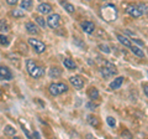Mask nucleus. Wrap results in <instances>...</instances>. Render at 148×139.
<instances>
[{
    "label": "nucleus",
    "instance_id": "nucleus-1",
    "mask_svg": "<svg viewBox=\"0 0 148 139\" xmlns=\"http://www.w3.org/2000/svg\"><path fill=\"white\" fill-rule=\"evenodd\" d=\"M26 70L29 72V75L32 77V78H40L45 76V70L43 67H41L38 63L35 62L34 60H26Z\"/></svg>",
    "mask_w": 148,
    "mask_h": 139
},
{
    "label": "nucleus",
    "instance_id": "nucleus-2",
    "mask_svg": "<svg viewBox=\"0 0 148 139\" xmlns=\"http://www.w3.org/2000/svg\"><path fill=\"white\" fill-rule=\"evenodd\" d=\"M48 91L52 96H59V95L66 93L68 91V86L63 82H54V83H51L49 85Z\"/></svg>",
    "mask_w": 148,
    "mask_h": 139
},
{
    "label": "nucleus",
    "instance_id": "nucleus-3",
    "mask_svg": "<svg viewBox=\"0 0 148 139\" xmlns=\"http://www.w3.org/2000/svg\"><path fill=\"white\" fill-rule=\"evenodd\" d=\"M100 73L104 78H109V77H112L115 75H117V68L115 67V65H112L111 62L105 61L104 66L100 68Z\"/></svg>",
    "mask_w": 148,
    "mask_h": 139
},
{
    "label": "nucleus",
    "instance_id": "nucleus-4",
    "mask_svg": "<svg viewBox=\"0 0 148 139\" xmlns=\"http://www.w3.org/2000/svg\"><path fill=\"white\" fill-rule=\"evenodd\" d=\"M29 44L31 45V47L35 50L36 54H43L46 51V45L38 39L31 38V39H29Z\"/></svg>",
    "mask_w": 148,
    "mask_h": 139
},
{
    "label": "nucleus",
    "instance_id": "nucleus-5",
    "mask_svg": "<svg viewBox=\"0 0 148 139\" xmlns=\"http://www.w3.org/2000/svg\"><path fill=\"white\" fill-rule=\"evenodd\" d=\"M46 20H47V26L51 27V29H53V30L58 29L59 25H61V16H59L58 14H56V13L54 14H49L48 17Z\"/></svg>",
    "mask_w": 148,
    "mask_h": 139
},
{
    "label": "nucleus",
    "instance_id": "nucleus-6",
    "mask_svg": "<svg viewBox=\"0 0 148 139\" xmlns=\"http://www.w3.org/2000/svg\"><path fill=\"white\" fill-rule=\"evenodd\" d=\"M126 13L128 14L130 16L135 17V19L143 16V13H142V10L140 9V6H138L137 4H133V5H128L127 9H126Z\"/></svg>",
    "mask_w": 148,
    "mask_h": 139
},
{
    "label": "nucleus",
    "instance_id": "nucleus-7",
    "mask_svg": "<svg viewBox=\"0 0 148 139\" xmlns=\"http://www.w3.org/2000/svg\"><path fill=\"white\" fill-rule=\"evenodd\" d=\"M69 83L74 87L75 90H82L84 87V80L80 76H71L69 77Z\"/></svg>",
    "mask_w": 148,
    "mask_h": 139
},
{
    "label": "nucleus",
    "instance_id": "nucleus-8",
    "mask_svg": "<svg viewBox=\"0 0 148 139\" xmlns=\"http://www.w3.org/2000/svg\"><path fill=\"white\" fill-rule=\"evenodd\" d=\"M14 78L12 72L10 71V68H8L5 66H0V81H11Z\"/></svg>",
    "mask_w": 148,
    "mask_h": 139
},
{
    "label": "nucleus",
    "instance_id": "nucleus-9",
    "mask_svg": "<svg viewBox=\"0 0 148 139\" xmlns=\"http://www.w3.org/2000/svg\"><path fill=\"white\" fill-rule=\"evenodd\" d=\"M52 5L48 3H41L38 6H37V11L40 14H42V15H49V14H52Z\"/></svg>",
    "mask_w": 148,
    "mask_h": 139
},
{
    "label": "nucleus",
    "instance_id": "nucleus-10",
    "mask_svg": "<svg viewBox=\"0 0 148 139\" xmlns=\"http://www.w3.org/2000/svg\"><path fill=\"white\" fill-rule=\"evenodd\" d=\"M80 26H82V29H83V31L85 32V34H92V32L95 31V24L92 21H83L82 24H80Z\"/></svg>",
    "mask_w": 148,
    "mask_h": 139
},
{
    "label": "nucleus",
    "instance_id": "nucleus-11",
    "mask_svg": "<svg viewBox=\"0 0 148 139\" xmlns=\"http://www.w3.org/2000/svg\"><path fill=\"white\" fill-rule=\"evenodd\" d=\"M25 29L31 35H38L40 34L38 27H37V25L35 24V22H32V21H27L26 22V24H25Z\"/></svg>",
    "mask_w": 148,
    "mask_h": 139
},
{
    "label": "nucleus",
    "instance_id": "nucleus-12",
    "mask_svg": "<svg viewBox=\"0 0 148 139\" xmlns=\"http://www.w3.org/2000/svg\"><path fill=\"white\" fill-rule=\"evenodd\" d=\"M48 76L51 78H59L62 76V70L59 67H57V66H52L48 71Z\"/></svg>",
    "mask_w": 148,
    "mask_h": 139
},
{
    "label": "nucleus",
    "instance_id": "nucleus-13",
    "mask_svg": "<svg viewBox=\"0 0 148 139\" xmlns=\"http://www.w3.org/2000/svg\"><path fill=\"white\" fill-rule=\"evenodd\" d=\"M116 39L119 40V42H120V44L125 46V47H128V49H130V47L132 46L131 40L127 39L126 36H123V35H121V34H116Z\"/></svg>",
    "mask_w": 148,
    "mask_h": 139
},
{
    "label": "nucleus",
    "instance_id": "nucleus-14",
    "mask_svg": "<svg viewBox=\"0 0 148 139\" xmlns=\"http://www.w3.org/2000/svg\"><path fill=\"white\" fill-rule=\"evenodd\" d=\"M122 83H123V77L122 76H119L116 78H114V81L110 83V88L111 90H119L120 87L122 86Z\"/></svg>",
    "mask_w": 148,
    "mask_h": 139
},
{
    "label": "nucleus",
    "instance_id": "nucleus-15",
    "mask_svg": "<svg viewBox=\"0 0 148 139\" xmlns=\"http://www.w3.org/2000/svg\"><path fill=\"white\" fill-rule=\"evenodd\" d=\"M86 120H88V123H89L91 127H94V128H99L100 127V120L94 114H89V115H88Z\"/></svg>",
    "mask_w": 148,
    "mask_h": 139
},
{
    "label": "nucleus",
    "instance_id": "nucleus-16",
    "mask_svg": "<svg viewBox=\"0 0 148 139\" xmlns=\"http://www.w3.org/2000/svg\"><path fill=\"white\" fill-rule=\"evenodd\" d=\"M63 66L66 67L67 70H69V71H73V70H75V68H77L75 62H74L72 58H69V57L63 58Z\"/></svg>",
    "mask_w": 148,
    "mask_h": 139
},
{
    "label": "nucleus",
    "instance_id": "nucleus-17",
    "mask_svg": "<svg viewBox=\"0 0 148 139\" xmlns=\"http://www.w3.org/2000/svg\"><path fill=\"white\" fill-rule=\"evenodd\" d=\"M130 50H131V52L133 54V55H136L137 57H145L146 56V54H145V51H143L142 49H140L138 46H135V45H132L131 47H130Z\"/></svg>",
    "mask_w": 148,
    "mask_h": 139
},
{
    "label": "nucleus",
    "instance_id": "nucleus-18",
    "mask_svg": "<svg viewBox=\"0 0 148 139\" xmlns=\"http://www.w3.org/2000/svg\"><path fill=\"white\" fill-rule=\"evenodd\" d=\"M88 97H89V98H90L91 101H94V99H98L99 97H100L98 88H95V87H90L89 92H88Z\"/></svg>",
    "mask_w": 148,
    "mask_h": 139
},
{
    "label": "nucleus",
    "instance_id": "nucleus-19",
    "mask_svg": "<svg viewBox=\"0 0 148 139\" xmlns=\"http://www.w3.org/2000/svg\"><path fill=\"white\" fill-rule=\"evenodd\" d=\"M4 134H5L6 137H15L16 129L12 126H10V124H8V126H5V128H4Z\"/></svg>",
    "mask_w": 148,
    "mask_h": 139
},
{
    "label": "nucleus",
    "instance_id": "nucleus-20",
    "mask_svg": "<svg viewBox=\"0 0 148 139\" xmlns=\"http://www.w3.org/2000/svg\"><path fill=\"white\" fill-rule=\"evenodd\" d=\"M10 15L14 16L15 19H21V17L25 16V11L24 9H14V10H11Z\"/></svg>",
    "mask_w": 148,
    "mask_h": 139
},
{
    "label": "nucleus",
    "instance_id": "nucleus-21",
    "mask_svg": "<svg viewBox=\"0 0 148 139\" xmlns=\"http://www.w3.org/2000/svg\"><path fill=\"white\" fill-rule=\"evenodd\" d=\"M61 5L66 9V11L69 13V14H74V11H75V6H74L73 4L68 3V1H61Z\"/></svg>",
    "mask_w": 148,
    "mask_h": 139
},
{
    "label": "nucleus",
    "instance_id": "nucleus-22",
    "mask_svg": "<svg viewBox=\"0 0 148 139\" xmlns=\"http://www.w3.org/2000/svg\"><path fill=\"white\" fill-rule=\"evenodd\" d=\"M32 5H34V0H21L20 1V8L25 10H31Z\"/></svg>",
    "mask_w": 148,
    "mask_h": 139
},
{
    "label": "nucleus",
    "instance_id": "nucleus-23",
    "mask_svg": "<svg viewBox=\"0 0 148 139\" xmlns=\"http://www.w3.org/2000/svg\"><path fill=\"white\" fill-rule=\"evenodd\" d=\"M34 19H35V21L37 22V24L40 25V27H42V29H45V27L47 26V20H45L43 16H41V15H35Z\"/></svg>",
    "mask_w": 148,
    "mask_h": 139
},
{
    "label": "nucleus",
    "instance_id": "nucleus-24",
    "mask_svg": "<svg viewBox=\"0 0 148 139\" xmlns=\"http://www.w3.org/2000/svg\"><path fill=\"white\" fill-rule=\"evenodd\" d=\"M9 25H8V22L5 20H0V32L1 34H8L9 32Z\"/></svg>",
    "mask_w": 148,
    "mask_h": 139
},
{
    "label": "nucleus",
    "instance_id": "nucleus-25",
    "mask_svg": "<svg viewBox=\"0 0 148 139\" xmlns=\"http://www.w3.org/2000/svg\"><path fill=\"white\" fill-rule=\"evenodd\" d=\"M9 44H10V41H9L8 36H6L5 34H1V32H0V45H3V46H9Z\"/></svg>",
    "mask_w": 148,
    "mask_h": 139
},
{
    "label": "nucleus",
    "instance_id": "nucleus-26",
    "mask_svg": "<svg viewBox=\"0 0 148 139\" xmlns=\"http://www.w3.org/2000/svg\"><path fill=\"white\" fill-rule=\"evenodd\" d=\"M106 123H108L111 128H114L115 126H116V119H115L114 117H111V115H109V117H106Z\"/></svg>",
    "mask_w": 148,
    "mask_h": 139
},
{
    "label": "nucleus",
    "instance_id": "nucleus-27",
    "mask_svg": "<svg viewBox=\"0 0 148 139\" xmlns=\"http://www.w3.org/2000/svg\"><path fill=\"white\" fill-rule=\"evenodd\" d=\"M137 5L140 6V9H141L142 13H143V15L148 14V4H146V3H138Z\"/></svg>",
    "mask_w": 148,
    "mask_h": 139
},
{
    "label": "nucleus",
    "instance_id": "nucleus-28",
    "mask_svg": "<svg viewBox=\"0 0 148 139\" xmlns=\"http://www.w3.org/2000/svg\"><path fill=\"white\" fill-rule=\"evenodd\" d=\"M98 47L100 49V51H103V52H105V54H110V52H111L110 47H109L108 45H105V44H99Z\"/></svg>",
    "mask_w": 148,
    "mask_h": 139
},
{
    "label": "nucleus",
    "instance_id": "nucleus-29",
    "mask_svg": "<svg viewBox=\"0 0 148 139\" xmlns=\"http://www.w3.org/2000/svg\"><path fill=\"white\" fill-rule=\"evenodd\" d=\"M86 107L89 108V109H91V111H94V109L96 108V104H94L92 102H88V103H86Z\"/></svg>",
    "mask_w": 148,
    "mask_h": 139
},
{
    "label": "nucleus",
    "instance_id": "nucleus-30",
    "mask_svg": "<svg viewBox=\"0 0 148 139\" xmlns=\"http://www.w3.org/2000/svg\"><path fill=\"white\" fill-rule=\"evenodd\" d=\"M6 3L9 4V5L14 6V5H16V4L18 3V0H6Z\"/></svg>",
    "mask_w": 148,
    "mask_h": 139
},
{
    "label": "nucleus",
    "instance_id": "nucleus-31",
    "mask_svg": "<svg viewBox=\"0 0 148 139\" xmlns=\"http://www.w3.org/2000/svg\"><path fill=\"white\" fill-rule=\"evenodd\" d=\"M122 137H128V138H132V136H131V133L130 132H127V131H125V132H122V134H121Z\"/></svg>",
    "mask_w": 148,
    "mask_h": 139
},
{
    "label": "nucleus",
    "instance_id": "nucleus-32",
    "mask_svg": "<svg viewBox=\"0 0 148 139\" xmlns=\"http://www.w3.org/2000/svg\"><path fill=\"white\" fill-rule=\"evenodd\" d=\"M143 92H145V95L148 97V85H143Z\"/></svg>",
    "mask_w": 148,
    "mask_h": 139
},
{
    "label": "nucleus",
    "instance_id": "nucleus-33",
    "mask_svg": "<svg viewBox=\"0 0 148 139\" xmlns=\"http://www.w3.org/2000/svg\"><path fill=\"white\" fill-rule=\"evenodd\" d=\"M32 137H36V138H41V136H40V133H38V132H35L34 134H32Z\"/></svg>",
    "mask_w": 148,
    "mask_h": 139
},
{
    "label": "nucleus",
    "instance_id": "nucleus-34",
    "mask_svg": "<svg viewBox=\"0 0 148 139\" xmlns=\"http://www.w3.org/2000/svg\"><path fill=\"white\" fill-rule=\"evenodd\" d=\"M0 96H1V90H0Z\"/></svg>",
    "mask_w": 148,
    "mask_h": 139
}]
</instances>
